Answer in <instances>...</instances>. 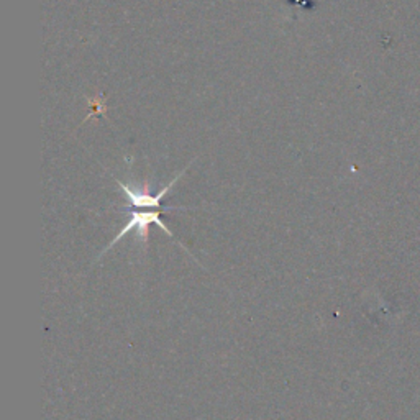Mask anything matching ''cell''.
<instances>
[{"label": "cell", "mask_w": 420, "mask_h": 420, "mask_svg": "<svg viewBox=\"0 0 420 420\" xmlns=\"http://www.w3.org/2000/svg\"><path fill=\"white\" fill-rule=\"evenodd\" d=\"M127 212H128V223L122 228V230L119 232L117 236H115V238L112 240V243L109 245V247L103 249L102 255L106 251H109L110 248H114L115 245L119 243V240H122L123 236L127 235V234H130V232H136V236H138V238L143 241V243H147V241H148L149 225H151V223H155V225L160 227L166 235L173 236V238H174V235L171 234V230H168V227H166L164 223H163V220H161V212L158 210V209H153V210H145V209L132 210V209H127Z\"/></svg>", "instance_id": "1"}]
</instances>
